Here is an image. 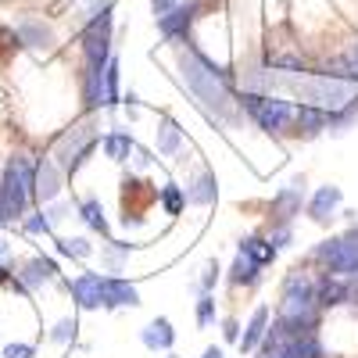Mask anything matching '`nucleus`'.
<instances>
[{"instance_id": "24", "label": "nucleus", "mask_w": 358, "mask_h": 358, "mask_svg": "<svg viewBox=\"0 0 358 358\" xmlns=\"http://www.w3.org/2000/svg\"><path fill=\"white\" fill-rule=\"evenodd\" d=\"M79 219H83V226L86 229H94V233H101V236H108V219H104V208H101V201H97V194H86L83 201H79Z\"/></svg>"}, {"instance_id": "25", "label": "nucleus", "mask_w": 358, "mask_h": 358, "mask_svg": "<svg viewBox=\"0 0 358 358\" xmlns=\"http://www.w3.org/2000/svg\"><path fill=\"white\" fill-rule=\"evenodd\" d=\"M226 280H229L233 287H255V283L262 280V268H258L251 258H244L241 251H236V258H233V265H229Z\"/></svg>"}, {"instance_id": "16", "label": "nucleus", "mask_w": 358, "mask_h": 358, "mask_svg": "<svg viewBox=\"0 0 358 358\" xmlns=\"http://www.w3.org/2000/svg\"><path fill=\"white\" fill-rule=\"evenodd\" d=\"M294 126L305 140H315V136H322L326 129H330V111H322L315 104H297L294 108Z\"/></svg>"}, {"instance_id": "29", "label": "nucleus", "mask_w": 358, "mask_h": 358, "mask_svg": "<svg viewBox=\"0 0 358 358\" xmlns=\"http://www.w3.org/2000/svg\"><path fill=\"white\" fill-rule=\"evenodd\" d=\"M158 204L165 208V215H179V212L187 208V194H183V187H179V183H165L162 194H158Z\"/></svg>"}, {"instance_id": "13", "label": "nucleus", "mask_w": 358, "mask_h": 358, "mask_svg": "<svg viewBox=\"0 0 358 358\" xmlns=\"http://www.w3.org/2000/svg\"><path fill=\"white\" fill-rule=\"evenodd\" d=\"M341 204H344V190L334 187V183H326V187H319L308 197V219L312 222H330L341 212Z\"/></svg>"}, {"instance_id": "35", "label": "nucleus", "mask_w": 358, "mask_h": 358, "mask_svg": "<svg viewBox=\"0 0 358 358\" xmlns=\"http://www.w3.org/2000/svg\"><path fill=\"white\" fill-rule=\"evenodd\" d=\"M4 358H36V344H8Z\"/></svg>"}, {"instance_id": "20", "label": "nucleus", "mask_w": 358, "mask_h": 358, "mask_svg": "<svg viewBox=\"0 0 358 358\" xmlns=\"http://www.w3.org/2000/svg\"><path fill=\"white\" fill-rule=\"evenodd\" d=\"M315 305H319V312H322V308L348 305V280H341V276H322V280L315 283Z\"/></svg>"}, {"instance_id": "22", "label": "nucleus", "mask_w": 358, "mask_h": 358, "mask_svg": "<svg viewBox=\"0 0 358 358\" xmlns=\"http://www.w3.org/2000/svg\"><path fill=\"white\" fill-rule=\"evenodd\" d=\"M183 194H187V204L208 208V204H215V197H219V183H215L212 172H201L197 179H190V183L183 187Z\"/></svg>"}, {"instance_id": "19", "label": "nucleus", "mask_w": 358, "mask_h": 358, "mask_svg": "<svg viewBox=\"0 0 358 358\" xmlns=\"http://www.w3.org/2000/svg\"><path fill=\"white\" fill-rule=\"evenodd\" d=\"M140 344L147 348V351H172V344H176V330H172V322L165 319V315H158V319H151L140 330Z\"/></svg>"}, {"instance_id": "30", "label": "nucleus", "mask_w": 358, "mask_h": 358, "mask_svg": "<svg viewBox=\"0 0 358 358\" xmlns=\"http://www.w3.org/2000/svg\"><path fill=\"white\" fill-rule=\"evenodd\" d=\"M76 330H79V326H76V319H72V315H65L62 322H54L50 341H54V344H72V341H76Z\"/></svg>"}, {"instance_id": "34", "label": "nucleus", "mask_w": 358, "mask_h": 358, "mask_svg": "<svg viewBox=\"0 0 358 358\" xmlns=\"http://www.w3.org/2000/svg\"><path fill=\"white\" fill-rule=\"evenodd\" d=\"M69 212H72V208H69L65 201H50V204H43V215H47L50 226H57L62 219H69Z\"/></svg>"}, {"instance_id": "37", "label": "nucleus", "mask_w": 358, "mask_h": 358, "mask_svg": "<svg viewBox=\"0 0 358 358\" xmlns=\"http://www.w3.org/2000/svg\"><path fill=\"white\" fill-rule=\"evenodd\" d=\"M122 108H126V115H129V118H136V115H140V97L133 94V90H129V94H122Z\"/></svg>"}, {"instance_id": "11", "label": "nucleus", "mask_w": 358, "mask_h": 358, "mask_svg": "<svg viewBox=\"0 0 358 358\" xmlns=\"http://www.w3.org/2000/svg\"><path fill=\"white\" fill-rule=\"evenodd\" d=\"M15 36H18V43H25L29 50H50V47H54V29H50L43 18H33V15L18 18Z\"/></svg>"}, {"instance_id": "14", "label": "nucleus", "mask_w": 358, "mask_h": 358, "mask_svg": "<svg viewBox=\"0 0 358 358\" xmlns=\"http://www.w3.org/2000/svg\"><path fill=\"white\" fill-rule=\"evenodd\" d=\"M79 97H83V108L90 115L104 108V69L83 65V72H79Z\"/></svg>"}, {"instance_id": "33", "label": "nucleus", "mask_w": 358, "mask_h": 358, "mask_svg": "<svg viewBox=\"0 0 358 358\" xmlns=\"http://www.w3.org/2000/svg\"><path fill=\"white\" fill-rule=\"evenodd\" d=\"M22 229H25L29 236H36V233H50L54 226L47 222V215H43V212H29V215L22 219Z\"/></svg>"}, {"instance_id": "32", "label": "nucleus", "mask_w": 358, "mask_h": 358, "mask_svg": "<svg viewBox=\"0 0 358 358\" xmlns=\"http://www.w3.org/2000/svg\"><path fill=\"white\" fill-rule=\"evenodd\" d=\"M212 322H215V297L201 294L197 297V326H212Z\"/></svg>"}, {"instance_id": "18", "label": "nucleus", "mask_w": 358, "mask_h": 358, "mask_svg": "<svg viewBox=\"0 0 358 358\" xmlns=\"http://www.w3.org/2000/svg\"><path fill=\"white\" fill-rule=\"evenodd\" d=\"M140 290L122 276H104V308H136Z\"/></svg>"}, {"instance_id": "26", "label": "nucleus", "mask_w": 358, "mask_h": 358, "mask_svg": "<svg viewBox=\"0 0 358 358\" xmlns=\"http://www.w3.org/2000/svg\"><path fill=\"white\" fill-rule=\"evenodd\" d=\"M129 255H133V244H126V241H108V244H101V265H104V273H122L126 262H129Z\"/></svg>"}, {"instance_id": "31", "label": "nucleus", "mask_w": 358, "mask_h": 358, "mask_svg": "<svg viewBox=\"0 0 358 358\" xmlns=\"http://www.w3.org/2000/svg\"><path fill=\"white\" fill-rule=\"evenodd\" d=\"M219 280H222V265L212 258V262L204 265V273H201V283H197V290H201V294H212Z\"/></svg>"}, {"instance_id": "10", "label": "nucleus", "mask_w": 358, "mask_h": 358, "mask_svg": "<svg viewBox=\"0 0 358 358\" xmlns=\"http://www.w3.org/2000/svg\"><path fill=\"white\" fill-rule=\"evenodd\" d=\"M69 294L83 312H97V308H104V276L101 273H79L69 283Z\"/></svg>"}, {"instance_id": "41", "label": "nucleus", "mask_w": 358, "mask_h": 358, "mask_svg": "<svg viewBox=\"0 0 358 358\" xmlns=\"http://www.w3.org/2000/svg\"><path fill=\"white\" fill-rule=\"evenodd\" d=\"M169 358H179V355H169Z\"/></svg>"}, {"instance_id": "39", "label": "nucleus", "mask_w": 358, "mask_h": 358, "mask_svg": "<svg viewBox=\"0 0 358 358\" xmlns=\"http://www.w3.org/2000/svg\"><path fill=\"white\" fill-rule=\"evenodd\" d=\"M0 262H4V265H11V262H15V248L4 241V236H0Z\"/></svg>"}, {"instance_id": "7", "label": "nucleus", "mask_w": 358, "mask_h": 358, "mask_svg": "<svg viewBox=\"0 0 358 358\" xmlns=\"http://www.w3.org/2000/svg\"><path fill=\"white\" fill-rule=\"evenodd\" d=\"M197 15H201V0H179L172 11H165L155 22H158V33L172 43V40H187V33H190V25H194Z\"/></svg>"}, {"instance_id": "23", "label": "nucleus", "mask_w": 358, "mask_h": 358, "mask_svg": "<svg viewBox=\"0 0 358 358\" xmlns=\"http://www.w3.org/2000/svg\"><path fill=\"white\" fill-rule=\"evenodd\" d=\"M241 255L244 258H251L258 268H265V265H273L276 262V248H273V241H268V236H262V233H251V236H244L241 241Z\"/></svg>"}, {"instance_id": "28", "label": "nucleus", "mask_w": 358, "mask_h": 358, "mask_svg": "<svg viewBox=\"0 0 358 358\" xmlns=\"http://www.w3.org/2000/svg\"><path fill=\"white\" fill-rule=\"evenodd\" d=\"M54 248H57L62 258H72V262H86L90 255H94V244H90L86 236H57Z\"/></svg>"}, {"instance_id": "36", "label": "nucleus", "mask_w": 358, "mask_h": 358, "mask_svg": "<svg viewBox=\"0 0 358 358\" xmlns=\"http://www.w3.org/2000/svg\"><path fill=\"white\" fill-rule=\"evenodd\" d=\"M222 337H226L229 344H236V341H241V322H236V319H226V322H222Z\"/></svg>"}, {"instance_id": "8", "label": "nucleus", "mask_w": 358, "mask_h": 358, "mask_svg": "<svg viewBox=\"0 0 358 358\" xmlns=\"http://www.w3.org/2000/svg\"><path fill=\"white\" fill-rule=\"evenodd\" d=\"M57 262L54 258H43V255H36V258H29L18 273H15V283H11V290H22V294H33V290H40L43 283H50V280H57Z\"/></svg>"}, {"instance_id": "5", "label": "nucleus", "mask_w": 358, "mask_h": 358, "mask_svg": "<svg viewBox=\"0 0 358 358\" xmlns=\"http://www.w3.org/2000/svg\"><path fill=\"white\" fill-rule=\"evenodd\" d=\"M315 262L326 268V276H341V280H355L358 276V226L330 236L315 248Z\"/></svg>"}, {"instance_id": "15", "label": "nucleus", "mask_w": 358, "mask_h": 358, "mask_svg": "<svg viewBox=\"0 0 358 358\" xmlns=\"http://www.w3.org/2000/svg\"><path fill=\"white\" fill-rule=\"evenodd\" d=\"M183 143H187V133L179 129V122H176L172 115H162V118H158V129H155V147H158V155H162V158H179Z\"/></svg>"}, {"instance_id": "1", "label": "nucleus", "mask_w": 358, "mask_h": 358, "mask_svg": "<svg viewBox=\"0 0 358 358\" xmlns=\"http://www.w3.org/2000/svg\"><path fill=\"white\" fill-rule=\"evenodd\" d=\"M179 79H183V86L194 94V101L215 118V122L222 126H236L241 122V104H236L233 90H229V72L222 65H215L208 54L201 50H183L179 54Z\"/></svg>"}, {"instance_id": "27", "label": "nucleus", "mask_w": 358, "mask_h": 358, "mask_svg": "<svg viewBox=\"0 0 358 358\" xmlns=\"http://www.w3.org/2000/svg\"><path fill=\"white\" fill-rule=\"evenodd\" d=\"M122 65H118V57H111V62L104 65V108L115 111L118 104H122Z\"/></svg>"}, {"instance_id": "3", "label": "nucleus", "mask_w": 358, "mask_h": 358, "mask_svg": "<svg viewBox=\"0 0 358 358\" xmlns=\"http://www.w3.org/2000/svg\"><path fill=\"white\" fill-rule=\"evenodd\" d=\"M101 147V129H97V118H86L83 126H72L69 133H62L57 136V143H54V151H50V162L62 169L65 176H76L86 162H90V155H94Z\"/></svg>"}, {"instance_id": "6", "label": "nucleus", "mask_w": 358, "mask_h": 358, "mask_svg": "<svg viewBox=\"0 0 358 358\" xmlns=\"http://www.w3.org/2000/svg\"><path fill=\"white\" fill-rule=\"evenodd\" d=\"M276 319H301V322H319V305H315V280L308 273H290L280 294Z\"/></svg>"}, {"instance_id": "17", "label": "nucleus", "mask_w": 358, "mask_h": 358, "mask_svg": "<svg viewBox=\"0 0 358 358\" xmlns=\"http://www.w3.org/2000/svg\"><path fill=\"white\" fill-rule=\"evenodd\" d=\"M268 322H273V312H268V305H258V308L251 312L248 326H244L241 341H236V348H241L244 355H255V351L262 348V341H265V330H268Z\"/></svg>"}, {"instance_id": "12", "label": "nucleus", "mask_w": 358, "mask_h": 358, "mask_svg": "<svg viewBox=\"0 0 358 358\" xmlns=\"http://www.w3.org/2000/svg\"><path fill=\"white\" fill-rule=\"evenodd\" d=\"M65 172L57 169L50 158H40L36 162V201H43V204H50V201H57L62 197V190H65Z\"/></svg>"}, {"instance_id": "2", "label": "nucleus", "mask_w": 358, "mask_h": 358, "mask_svg": "<svg viewBox=\"0 0 358 358\" xmlns=\"http://www.w3.org/2000/svg\"><path fill=\"white\" fill-rule=\"evenodd\" d=\"M0 201H4L11 222L29 215V204L36 201V162L29 155H11L4 172H0Z\"/></svg>"}, {"instance_id": "21", "label": "nucleus", "mask_w": 358, "mask_h": 358, "mask_svg": "<svg viewBox=\"0 0 358 358\" xmlns=\"http://www.w3.org/2000/svg\"><path fill=\"white\" fill-rule=\"evenodd\" d=\"M101 151H104L108 162H129V155L136 151V140L126 129H111V133L101 136Z\"/></svg>"}, {"instance_id": "4", "label": "nucleus", "mask_w": 358, "mask_h": 358, "mask_svg": "<svg viewBox=\"0 0 358 358\" xmlns=\"http://www.w3.org/2000/svg\"><path fill=\"white\" fill-rule=\"evenodd\" d=\"M236 104H241V111L251 118V122L265 133H287L294 126V108L287 97H276V94H251V90H244L241 97H236Z\"/></svg>"}, {"instance_id": "38", "label": "nucleus", "mask_w": 358, "mask_h": 358, "mask_svg": "<svg viewBox=\"0 0 358 358\" xmlns=\"http://www.w3.org/2000/svg\"><path fill=\"white\" fill-rule=\"evenodd\" d=\"M179 4V0H151V8H155V18H162L165 11H172Z\"/></svg>"}, {"instance_id": "9", "label": "nucleus", "mask_w": 358, "mask_h": 358, "mask_svg": "<svg viewBox=\"0 0 358 358\" xmlns=\"http://www.w3.org/2000/svg\"><path fill=\"white\" fill-rule=\"evenodd\" d=\"M305 187H308V179H305V176H294L283 190L273 194V215H276V222H294L297 215H301Z\"/></svg>"}, {"instance_id": "40", "label": "nucleus", "mask_w": 358, "mask_h": 358, "mask_svg": "<svg viewBox=\"0 0 358 358\" xmlns=\"http://www.w3.org/2000/svg\"><path fill=\"white\" fill-rule=\"evenodd\" d=\"M201 358H226V355H222V351H219V348H208V351H204V355H201Z\"/></svg>"}]
</instances>
